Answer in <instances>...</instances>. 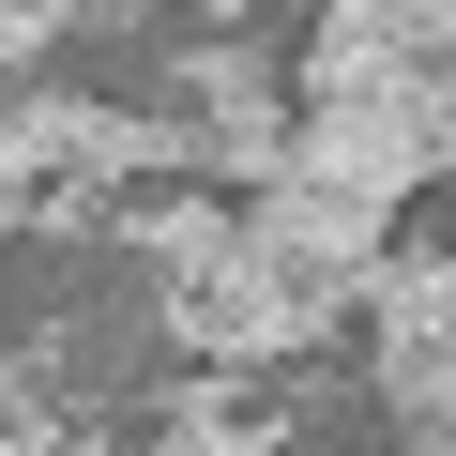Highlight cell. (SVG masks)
I'll return each instance as SVG.
<instances>
[{
	"label": "cell",
	"mask_w": 456,
	"mask_h": 456,
	"mask_svg": "<svg viewBox=\"0 0 456 456\" xmlns=\"http://www.w3.org/2000/svg\"><path fill=\"white\" fill-rule=\"evenodd\" d=\"M259 456H274V441H259Z\"/></svg>",
	"instance_id": "12"
},
{
	"label": "cell",
	"mask_w": 456,
	"mask_h": 456,
	"mask_svg": "<svg viewBox=\"0 0 456 456\" xmlns=\"http://www.w3.org/2000/svg\"><path fill=\"white\" fill-rule=\"evenodd\" d=\"M61 31H77V0H0V77H31Z\"/></svg>",
	"instance_id": "8"
},
{
	"label": "cell",
	"mask_w": 456,
	"mask_h": 456,
	"mask_svg": "<svg viewBox=\"0 0 456 456\" xmlns=\"http://www.w3.org/2000/svg\"><path fill=\"white\" fill-rule=\"evenodd\" d=\"M289 411L259 395V365H198V380H167V411L137 426V441H92V456H259Z\"/></svg>",
	"instance_id": "6"
},
{
	"label": "cell",
	"mask_w": 456,
	"mask_h": 456,
	"mask_svg": "<svg viewBox=\"0 0 456 456\" xmlns=\"http://www.w3.org/2000/svg\"><path fill=\"white\" fill-rule=\"evenodd\" d=\"M350 305L380 320V395H395V426L441 441V395H456V274H441V244H380Z\"/></svg>",
	"instance_id": "3"
},
{
	"label": "cell",
	"mask_w": 456,
	"mask_h": 456,
	"mask_svg": "<svg viewBox=\"0 0 456 456\" xmlns=\"http://www.w3.org/2000/svg\"><path fill=\"white\" fill-rule=\"evenodd\" d=\"M244 228L259 259H289V274H320V289H365V259L395 244V213H365V198H335V183H305V167H274V183H244Z\"/></svg>",
	"instance_id": "5"
},
{
	"label": "cell",
	"mask_w": 456,
	"mask_h": 456,
	"mask_svg": "<svg viewBox=\"0 0 456 456\" xmlns=\"http://www.w3.org/2000/svg\"><path fill=\"white\" fill-rule=\"evenodd\" d=\"M411 456H441V441H411Z\"/></svg>",
	"instance_id": "11"
},
{
	"label": "cell",
	"mask_w": 456,
	"mask_h": 456,
	"mask_svg": "<svg viewBox=\"0 0 456 456\" xmlns=\"http://www.w3.org/2000/svg\"><path fill=\"white\" fill-rule=\"evenodd\" d=\"M441 31H456V0H320V31H305V107L441 77Z\"/></svg>",
	"instance_id": "4"
},
{
	"label": "cell",
	"mask_w": 456,
	"mask_h": 456,
	"mask_svg": "<svg viewBox=\"0 0 456 456\" xmlns=\"http://www.w3.org/2000/svg\"><path fill=\"white\" fill-rule=\"evenodd\" d=\"M122 244H137L152 274H198V259L228 244V198H152V213H122Z\"/></svg>",
	"instance_id": "7"
},
{
	"label": "cell",
	"mask_w": 456,
	"mask_h": 456,
	"mask_svg": "<svg viewBox=\"0 0 456 456\" xmlns=\"http://www.w3.org/2000/svg\"><path fill=\"white\" fill-rule=\"evenodd\" d=\"M456 92L441 77H411V92H335V107H289V152L274 167H305V183H335V198H365V213H395L411 183H441V152H456V122H441Z\"/></svg>",
	"instance_id": "2"
},
{
	"label": "cell",
	"mask_w": 456,
	"mask_h": 456,
	"mask_svg": "<svg viewBox=\"0 0 456 456\" xmlns=\"http://www.w3.org/2000/svg\"><path fill=\"white\" fill-rule=\"evenodd\" d=\"M0 441H31V456H46V441H61V411H46V395H31V365H16V350H0Z\"/></svg>",
	"instance_id": "9"
},
{
	"label": "cell",
	"mask_w": 456,
	"mask_h": 456,
	"mask_svg": "<svg viewBox=\"0 0 456 456\" xmlns=\"http://www.w3.org/2000/svg\"><path fill=\"white\" fill-rule=\"evenodd\" d=\"M0 456H31V441H0Z\"/></svg>",
	"instance_id": "10"
},
{
	"label": "cell",
	"mask_w": 456,
	"mask_h": 456,
	"mask_svg": "<svg viewBox=\"0 0 456 456\" xmlns=\"http://www.w3.org/2000/svg\"><path fill=\"white\" fill-rule=\"evenodd\" d=\"M152 305H167V335H183L198 365H289V350H320V335L350 320V289H320V274L259 259L244 228H228L198 274H152Z\"/></svg>",
	"instance_id": "1"
}]
</instances>
